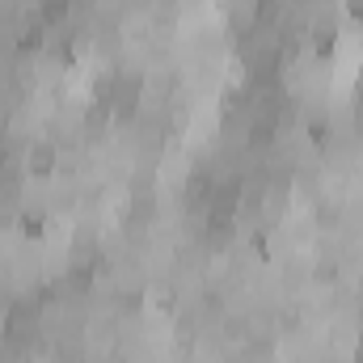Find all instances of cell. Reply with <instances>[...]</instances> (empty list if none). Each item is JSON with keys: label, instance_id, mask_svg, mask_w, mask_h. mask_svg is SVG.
<instances>
[{"label": "cell", "instance_id": "1", "mask_svg": "<svg viewBox=\"0 0 363 363\" xmlns=\"http://www.w3.org/2000/svg\"><path fill=\"white\" fill-rule=\"evenodd\" d=\"M34 334H38V308L26 304V300L13 304V308H9V321H4V338H9L13 347H26Z\"/></svg>", "mask_w": 363, "mask_h": 363}, {"label": "cell", "instance_id": "2", "mask_svg": "<svg viewBox=\"0 0 363 363\" xmlns=\"http://www.w3.org/2000/svg\"><path fill=\"white\" fill-rule=\"evenodd\" d=\"M55 165V148H47V144H38L34 148V174H47Z\"/></svg>", "mask_w": 363, "mask_h": 363}]
</instances>
